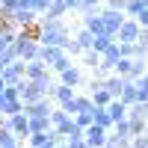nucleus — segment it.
I'll return each instance as SVG.
<instances>
[{
  "mask_svg": "<svg viewBox=\"0 0 148 148\" xmlns=\"http://www.w3.org/2000/svg\"><path fill=\"white\" fill-rule=\"evenodd\" d=\"M145 71H148V68H145Z\"/></svg>",
  "mask_w": 148,
  "mask_h": 148,
  "instance_id": "nucleus-46",
  "label": "nucleus"
},
{
  "mask_svg": "<svg viewBox=\"0 0 148 148\" xmlns=\"http://www.w3.org/2000/svg\"><path fill=\"white\" fill-rule=\"evenodd\" d=\"M104 9V0H80L77 3V12L86 15V12H101Z\"/></svg>",
  "mask_w": 148,
  "mask_h": 148,
  "instance_id": "nucleus-25",
  "label": "nucleus"
},
{
  "mask_svg": "<svg viewBox=\"0 0 148 148\" xmlns=\"http://www.w3.org/2000/svg\"><path fill=\"white\" fill-rule=\"evenodd\" d=\"M119 98H121V101H125L127 107H130V104H136V101H139V92H136V80H130V77H127V80H125V89H121V95H119Z\"/></svg>",
  "mask_w": 148,
  "mask_h": 148,
  "instance_id": "nucleus-16",
  "label": "nucleus"
},
{
  "mask_svg": "<svg viewBox=\"0 0 148 148\" xmlns=\"http://www.w3.org/2000/svg\"><path fill=\"white\" fill-rule=\"evenodd\" d=\"M145 119H148V110H145Z\"/></svg>",
  "mask_w": 148,
  "mask_h": 148,
  "instance_id": "nucleus-43",
  "label": "nucleus"
},
{
  "mask_svg": "<svg viewBox=\"0 0 148 148\" xmlns=\"http://www.w3.org/2000/svg\"><path fill=\"white\" fill-rule=\"evenodd\" d=\"M12 42H15V33H9V30H0V53H6Z\"/></svg>",
  "mask_w": 148,
  "mask_h": 148,
  "instance_id": "nucleus-28",
  "label": "nucleus"
},
{
  "mask_svg": "<svg viewBox=\"0 0 148 148\" xmlns=\"http://www.w3.org/2000/svg\"><path fill=\"white\" fill-rule=\"evenodd\" d=\"M0 6H3V12H6V15H9V12H12V9L18 6V0H0Z\"/></svg>",
  "mask_w": 148,
  "mask_h": 148,
  "instance_id": "nucleus-39",
  "label": "nucleus"
},
{
  "mask_svg": "<svg viewBox=\"0 0 148 148\" xmlns=\"http://www.w3.org/2000/svg\"><path fill=\"white\" fill-rule=\"evenodd\" d=\"M51 110H53V98H39V101H33V104H27L24 107V113L27 116H51Z\"/></svg>",
  "mask_w": 148,
  "mask_h": 148,
  "instance_id": "nucleus-7",
  "label": "nucleus"
},
{
  "mask_svg": "<svg viewBox=\"0 0 148 148\" xmlns=\"http://www.w3.org/2000/svg\"><path fill=\"white\" fill-rule=\"evenodd\" d=\"M130 59L133 56H119V62H116V74H121V77H127V71H130Z\"/></svg>",
  "mask_w": 148,
  "mask_h": 148,
  "instance_id": "nucleus-29",
  "label": "nucleus"
},
{
  "mask_svg": "<svg viewBox=\"0 0 148 148\" xmlns=\"http://www.w3.org/2000/svg\"><path fill=\"white\" fill-rule=\"evenodd\" d=\"M130 145V139H121V136H116L113 130H107V139H104V148H127Z\"/></svg>",
  "mask_w": 148,
  "mask_h": 148,
  "instance_id": "nucleus-26",
  "label": "nucleus"
},
{
  "mask_svg": "<svg viewBox=\"0 0 148 148\" xmlns=\"http://www.w3.org/2000/svg\"><path fill=\"white\" fill-rule=\"evenodd\" d=\"M145 68H148V59L133 56V59H130V71H127V77H130V80H139L142 74H145Z\"/></svg>",
  "mask_w": 148,
  "mask_h": 148,
  "instance_id": "nucleus-19",
  "label": "nucleus"
},
{
  "mask_svg": "<svg viewBox=\"0 0 148 148\" xmlns=\"http://www.w3.org/2000/svg\"><path fill=\"white\" fill-rule=\"evenodd\" d=\"M92 125L104 127V130H110V127H113V119H110L107 107H92Z\"/></svg>",
  "mask_w": 148,
  "mask_h": 148,
  "instance_id": "nucleus-13",
  "label": "nucleus"
},
{
  "mask_svg": "<svg viewBox=\"0 0 148 148\" xmlns=\"http://www.w3.org/2000/svg\"><path fill=\"white\" fill-rule=\"evenodd\" d=\"M0 107H3V116H15L24 110V101L21 98H6V95H0Z\"/></svg>",
  "mask_w": 148,
  "mask_h": 148,
  "instance_id": "nucleus-15",
  "label": "nucleus"
},
{
  "mask_svg": "<svg viewBox=\"0 0 148 148\" xmlns=\"http://www.w3.org/2000/svg\"><path fill=\"white\" fill-rule=\"evenodd\" d=\"M107 113H110V119H113V121H119V119H127V104L121 101V98H113V101L107 104Z\"/></svg>",
  "mask_w": 148,
  "mask_h": 148,
  "instance_id": "nucleus-14",
  "label": "nucleus"
},
{
  "mask_svg": "<svg viewBox=\"0 0 148 148\" xmlns=\"http://www.w3.org/2000/svg\"><path fill=\"white\" fill-rule=\"evenodd\" d=\"M65 145H68V148H89L83 136H77V139H65Z\"/></svg>",
  "mask_w": 148,
  "mask_h": 148,
  "instance_id": "nucleus-37",
  "label": "nucleus"
},
{
  "mask_svg": "<svg viewBox=\"0 0 148 148\" xmlns=\"http://www.w3.org/2000/svg\"><path fill=\"white\" fill-rule=\"evenodd\" d=\"M59 83H65V86H74V89H77V86L83 83V71H80V65H68V68H62L59 71Z\"/></svg>",
  "mask_w": 148,
  "mask_h": 148,
  "instance_id": "nucleus-8",
  "label": "nucleus"
},
{
  "mask_svg": "<svg viewBox=\"0 0 148 148\" xmlns=\"http://www.w3.org/2000/svg\"><path fill=\"white\" fill-rule=\"evenodd\" d=\"M83 139L89 148H104V139H107V130L104 127H98V125H89L83 130Z\"/></svg>",
  "mask_w": 148,
  "mask_h": 148,
  "instance_id": "nucleus-6",
  "label": "nucleus"
},
{
  "mask_svg": "<svg viewBox=\"0 0 148 148\" xmlns=\"http://www.w3.org/2000/svg\"><path fill=\"white\" fill-rule=\"evenodd\" d=\"M27 119H30V133L51 130V116H27Z\"/></svg>",
  "mask_w": 148,
  "mask_h": 148,
  "instance_id": "nucleus-20",
  "label": "nucleus"
},
{
  "mask_svg": "<svg viewBox=\"0 0 148 148\" xmlns=\"http://www.w3.org/2000/svg\"><path fill=\"white\" fill-rule=\"evenodd\" d=\"M136 36H139V24L133 18H125L121 27H119V33H116V42L119 45H127V42H136Z\"/></svg>",
  "mask_w": 148,
  "mask_h": 148,
  "instance_id": "nucleus-4",
  "label": "nucleus"
},
{
  "mask_svg": "<svg viewBox=\"0 0 148 148\" xmlns=\"http://www.w3.org/2000/svg\"><path fill=\"white\" fill-rule=\"evenodd\" d=\"M45 15H47V18H65V15H68V6L59 3V0H51V6L45 9Z\"/></svg>",
  "mask_w": 148,
  "mask_h": 148,
  "instance_id": "nucleus-23",
  "label": "nucleus"
},
{
  "mask_svg": "<svg viewBox=\"0 0 148 148\" xmlns=\"http://www.w3.org/2000/svg\"><path fill=\"white\" fill-rule=\"evenodd\" d=\"M56 148H68V145H65V142H56Z\"/></svg>",
  "mask_w": 148,
  "mask_h": 148,
  "instance_id": "nucleus-41",
  "label": "nucleus"
},
{
  "mask_svg": "<svg viewBox=\"0 0 148 148\" xmlns=\"http://www.w3.org/2000/svg\"><path fill=\"white\" fill-rule=\"evenodd\" d=\"M0 77H3V83L6 86H15V83H21L24 80V62L21 59H12V62L0 71Z\"/></svg>",
  "mask_w": 148,
  "mask_h": 148,
  "instance_id": "nucleus-5",
  "label": "nucleus"
},
{
  "mask_svg": "<svg viewBox=\"0 0 148 148\" xmlns=\"http://www.w3.org/2000/svg\"><path fill=\"white\" fill-rule=\"evenodd\" d=\"M74 42H77L83 51H89V47H92V42H95V33H89L86 27H80L77 33H74Z\"/></svg>",
  "mask_w": 148,
  "mask_h": 148,
  "instance_id": "nucleus-22",
  "label": "nucleus"
},
{
  "mask_svg": "<svg viewBox=\"0 0 148 148\" xmlns=\"http://www.w3.org/2000/svg\"><path fill=\"white\" fill-rule=\"evenodd\" d=\"M47 98H53V104H56V107L68 110V107L74 104V98H77V89H74V86H65V83H56V86H53V92L47 95Z\"/></svg>",
  "mask_w": 148,
  "mask_h": 148,
  "instance_id": "nucleus-1",
  "label": "nucleus"
},
{
  "mask_svg": "<svg viewBox=\"0 0 148 148\" xmlns=\"http://www.w3.org/2000/svg\"><path fill=\"white\" fill-rule=\"evenodd\" d=\"M139 3H142V6H148V0H139Z\"/></svg>",
  "mask_w": 148,
  "mask_h": 148,
  "instance_id": "nucleus-42",
  "label": "nucleus"
},
{
  "mask_svg": "<svg viewBox=\"0 0 148 148\" xmlns=\"http://www.w3.org/2000/svg\"><path fill=\"white\" fill-rule=\"evenodd\" d=\"M74 121H77V125L86 130V127L92 125V110H86V113H74Z\"/></svg>",
  "mask_w": 148,
  "mask_h": 148,
  "instance_id": "nucleus-30",
  "label": "nucleus"
},
{
  "mask_svg": "<svg viewBox=\"0 0 148 148\" xmlns=\"http://www.w3.org/2000/svg\"><path fill=\"white\" fill-rule=\"evenodd\" d=\"M6 125H9V130L15 133L18 139H27L30 136V119H27V113H15V116H6Z\"/></svg>",
  "mask_w": 148,
  "mask_h": 148,
  "instance_id": "nucleus-3",
  "label": "nucleus"
},
{
  "mask_svg": "<svg viewBox=\"0 0 148 148\" xmlns=\"http://www.w3.org/2000/svg\"><path fill=\"white\" fill-rule=\"evenodd\" d=\"M3 89H6V83H3V77H0V95H3Z\"/></svg>",
  "mask_w": 148,
  "mask_h": 148,
  "instance_id": "nucleus-40",
  "label": "nucleus"
},
{
  "mask_svg": "<svg viewBox=\"0 0 148 148\" xmlns=\"http://www.w3.org/2000/svg\"><path fill=\"white\" fill-rule=\"evenodd\" d=\"M80 56H83V65H89V68H98V62H101V53L92 51V47H89V51H83Z\"/></svg>",
  "mask_w": 148,
  "mask_h": 148,
  "instance_id": "nucleus-27",
  "label": "nucleus"
},
{
  "mask_svg": "<svg viewBox=\"0 0 148 148\" xmlns=\"http://www.w3.org/2000/svg\"><path fill=\"white\" fill-rule=\"evenodd\" d=\"M136 42L148 47V27H139V36H136Z\"/></svg>",
  "mask_w": 148,
  "mask_h": 148,
  "instance_id": "nucleus-38",
  "label": "nucleus"
},
{
  "mask_svg": "<svg viewBox=\"0 0 148 148\" xmlns=\"http://www.w3.org/2000/svg\"><path fill=\"white\" fill-rule=\"evenodd\" d=\"M92 107H95V104H92V98H89V95H80V92H77L74 104L68 107V113H71V116H74V113H86V110H92Z\"/></svg>",
  "mask_w": 148,
  "mask_h": 148,
  "instance_id": "nucleus-17",
  "label": "nucleus"
},
{
  "mask_svg": "<svg viewBox=\"0 0 148 148\" xmlns=\"http://www.w3.org/2000/svg\"><path fill=\"white\" fill-rule=\"evenodd\" d=\"M45 74H51V68H47L39 56L30 59V62H24V77L27 80H36V77H45Z\"/></svg>",
  "mask_w": 148,
  "mask_h": 148,
  "instance_id": "nucleus-9",
  "label": "nucleus"
},
{
  "mask_svg": "<svg viewBox=\"0 0 148 148\" xmlns=\"http://www.w3.org/2000/svg\"><path fill=\"white\" fill-rule=\"evenodd\" d=\"M80 27H86L89 33H104V21H101V12H86L83 21H80Z\"/></svg>",
  "mask_w": 148,
  "mask_h": 148,
  "instance_id": "nucleus-12",
  "label": "nucleus"
},
{
  "mask_svg": "<svg viewBox=\"0 0 148 148\" xmlns=\"http://www.w3.org/2000/svg\"><path fill=\"white\" fill-rule=\"evenodd\" d=\"M65 53H68V56H80V53H83V47L74 42V36H71V42L65 45Z\"/></svg>",
  "mask_w": 148,
  "mask_h": 148,
  "instance_id": "nucleus-33",
  "label": "nucleus"
},
{
  "mask_svg": "<svg viewBox=\"0 0 148 148\" xmlns=\"http://www.w3.org/2000/svg\"><path fill=\"white\" fill-rule=\"evenodd\" d=\"M125 3H127V0H104L107 9H121V12H125Z\"/></svg>",
  "mask_w": 148,
  "mask_h": 148,
  "instance_id": "nucleus-36",
  "label": "nucleus"
},
{
  "mask_svg": "<svg viewBox=\"0 0 148 148\" xmlns=\"http://www.w3.org/2000/svg\"><path fill=\"white\" fill-rule=\"evenodd\" d=\"M9 18L15 21L18 27H30V24H36V18H39V15H36L33 9H24V6H15V9L9 12Z\"/></svg>",
  "mask_w": 148,
  "mask_h": 148,
  "instance_id": "nucleus-10",
  "label": "nucleus"
},
{
  "mask_svg": "<svg viewBox=\"0 0 148 148\" xmlns=\"http://www.w3.org/2000/svg\"><path fill=\"white\" fill-rule=\"evenodd\" d=\"M27 148H33V145H27Z\"/></svg>",
  "mask_w": 148,
  "mask_h": 148,
  "instance_id": "nucleus-45",
  "label": "nucleus"
},
{
  "mask_svg": "<svg viewBox=\"0 0 148 148\" xmlns=\"http://www.w3.org/2000/svg\"><path fill=\"white\" fill-rule=\"evenodd\" d=\"M68 119H71L68 110H62V107H53V110H51V127H53V130H59Z\"/></svg>",
  "mask_w": 148,
  "mask_h": 148,
  "instance_id": "nucleus-18",
  "label": "nucleus"
},
{
  "mask_svg": "<svg viewBox=\"0 0 148 148\" xmlns=\"http://www.w3.org/2000/svg\"><path fill=\"white\" fill-rule=\"evenodd\" d=\"M116 133V136H121V139H130V121L127 119H119V121H113V127H110Z\"/></svg>",
  "mask_w": 148,
  "mask_h": 148,
  "instance_id": "nucleus-24",
  "label": "nucleus"
},
{
  "mask_svg": "<svg viewBox=\"0 0 148 148\" xmlns=\"http://www.w3.org/2000/svg\"><path fill=\"white\" fill-rule=\"evenodd\" d=\"M133 21H136L139 27H148V6H142V9L136 12V18H133Z\"/></svg>",
  "mask_w": 148,
  "mask_h": 148,
  "instance_id": "nucleus-35",
  "label": "nucleus"
},
{
  "mask_svg": "<svg viewBox=\"0 0 148 148\" xmlns=\"http://www.w3.org/2000/svg\"><path fill=\"white\" fill-rule=\"evenodd\" d=\"M142 9V3H139V0H127V3H125V15L127 18H136V12Z\"/></svg>",
  "mask_w": 148,
  "mask_h": 148,
  "instance_id": "nucleus-31",
  "label": "nucleus"
},
{
  "mask_svg": "<svg viewBox=\"0 0 148 148\" xmlns=\"http://www.w3.org/2000/svg\"><path fill=\"white\" fill-rule=\"evenodd\" d=\"M145 133H148V125H145Z\"/></svg>",
  "mask_w": 148,
  "mask_h": 148,
  "instance_id": "nucleus-44",
  "label": "nucleus"
},
{
  "mask_svg": "<svg viewBox=\"0 0 148 148\" xmlns=\"http://www.w3.org/2000/svg\"><path fill=\"white\" fill-rule=\"evenodd\" d=\"M127 15L121 9H101V21H104V33H110V36H116L119 33V27H121V21H125Z\"/></svg>",
  "mask_w": 148,
  "mask_h": 148,
  "instance_id": "nucleus-2",
  "label": "nucleus"
},
{
  "mask_svg": "<svg viewBox=\"0 0 148 148\" xmlns=\"http://www.w3.org/2000/svg\"><path fill=\"white\" fill-rule=\"evenodd\" d=\"M125 80H127V77H121V74H116V71H113V74H107V77H104V89L113 95V98H119V95H121V89H125Z\"/></svg>",
  "mask_w": 148,
  "mask_h": 148,
  "instance_id": "nucleus-11",
  "label": "nucleus"
},
{
  "mask_svg": "<svg viewBox=\"0 0 148 148\" xmlns=\"http://www.w3.org/2000/svg\"><path fill=\"white\" fill-rule=\"evenodd\" d=\"M0 148H24V139L9 136V139H3V142H0Z\"/></svg>",
  "mask_w": 148,
  "mask_h": 148,
  "instance_id": "nucleus-34",
  "label": "nucleus"
},
{
  "mask_svg": "<svg viewBox=\"0 0 148 148\" xmlns=\"http://www.w3.org/2000/svg\"><path fill=\"white\" fill-rule=\"evenodd\" d=\"M130 148H148V133H139V136H130Z\"/></svg>",
  "mask_w": 148,
  "mask_h": 148,
  "instance_id": "nucleus-32",
  "label": "nucleus"
},
{
  "mask_svg": "<svg viewBox=\"0 0 148 148\" xmlns=\"http://www.w3.org/2000/svg\"><path fill=\"white\" fill-rule=\"evenodd\" d=\"M116 42V36H110V33H98L95 36V42H92V51H98V53H104L110 45Z\"/></svg>",
  "mask_w": 148,
  "mask_h": 148,
  "instance_id": "nucleus-21",
  "label": "nucleus"
}]
</instances>
